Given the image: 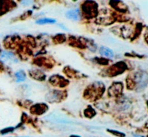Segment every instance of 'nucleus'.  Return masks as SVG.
<instances>
[{"label": "nucleus", "mask_w": 148, "mask_h": 137, "mask_svg": "<svg viewBox=\"0 0 148 137\" xmlns=\"http://www.w3.org/2000/svg\"><path fill=\"white\" fill-rule=\"evenodd\" d=\"M135 81L139 89H143L148 83V74L145 72H139L136 74Z\"/></svg>", "instance_id": "1"}, {"label": "nucleus", "mask_w": 148, "mask_h": 137, "mask_svg": "<svg viewBox=\"0 0 148 137\" xmlns=\"http://www.w3.org/2000/svg\"><path fill=\"white\" fill-rule=\"evenodd\" d=\"M65 16H66V18L69 19V20H78L79 17V10L78 9L69 10L66 12Z\"/></svg>", "instance_id": "2"}, {"label": "nucleus", "mask_w": 148, "mask_h": 137, "mask_svg": "<svg viewBox=\"0 0 148 137\" xmlns=\"http://www.w3.org/2000/svg\"><path fill=\"white\" fill-rule=\"evenodd\" d=\"M100 53L102 56H106L108 58H112L114 56V52L109 48L106 47V46H102L100 48Z\"/></svg>", "instance_id": "3"}, {"label": "nucleus", "mask_w": 148, "mask_h": 137, "mask_svg": "<svg viewBox=\"0 0 148 137\" xmlns=\"http://www.w3.org/2000/svg\"><path fill=\"white\" fill-rule=\"evenodd\" d=\"M56 22V20L51 18H43L38 20L36 21V23L39 25H45V24H50V23Z\"/></svg>", "instance_id": "4"}, {"label": "nucleus", "mask_w": 148, "mask_h": 137, "mask_svg": "<svg viewBox=\"0 0 148 137\" xmlns=\"http://www.w3.org/2000/svg\"><path fill=\"white\" fill-rule=\"evenodd\" d=\"M16 77H17V82H23L25 80V74L23 71H20L16 73Z\"/></svg>", "instance_id": "5"}, {"label": "nucleus", "mask_w": 148, "mask_h": 137, "mask_svg": "<svg viewBox=\"0 0 148 137\" xmlns=\"http://www.w3.org/2000/svg\"><path fill=\"white\" fill-rule=\"evenodd\" d=\"M111 131L112 134H114V135L116 136H122V137L124 136V134H121V133L120 132H117V131Z\"/></svg>", "instance_id": "6"}, {"label": "nucleus", "mask_w": 148, "mask_h": 137, "mask_svg": "<svg viewBox=\"0 0 148 137\" xmlns=\"http://www.w3.org/2000/svg\"><path fill=\"white\" fill-rule=\"evenodd\" d=\"M70 137H79V136H76V135H72Z\"/></svg>", "instance_id": "7"}]
</instances>
